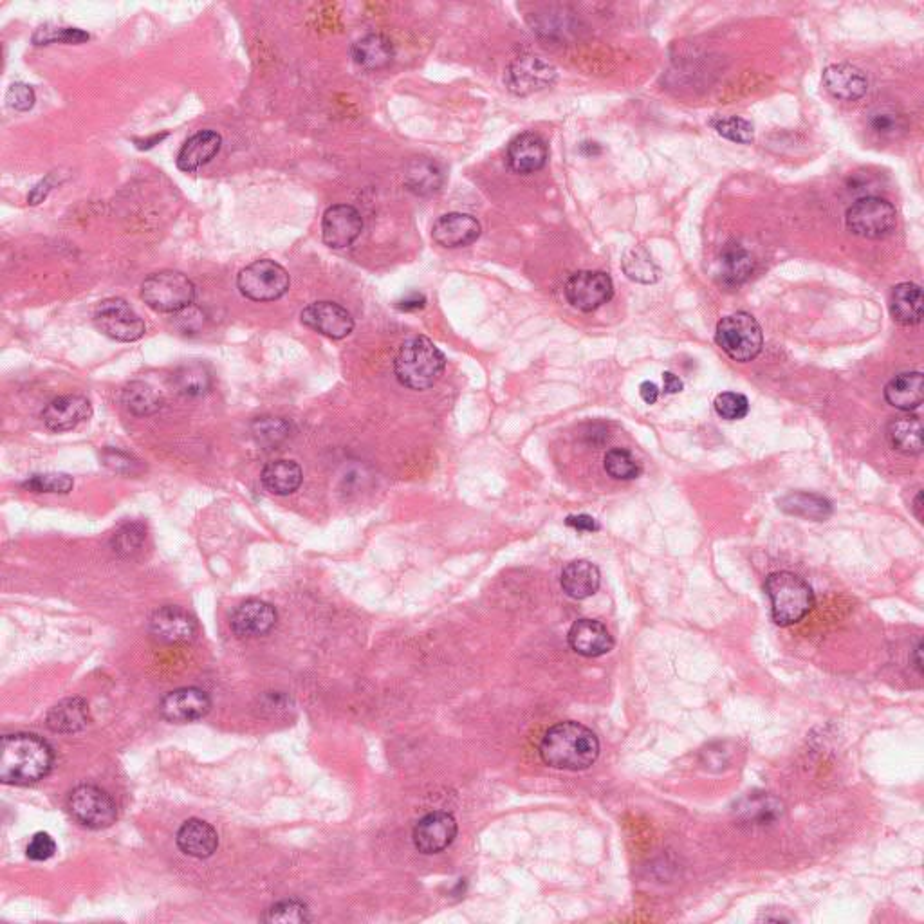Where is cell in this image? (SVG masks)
Listing matches in <instances>:
<instances>
[{
	"label": "cell",
	"instance_id": "obj_1",
	"mask_svg": "<svg viewBox=\"0 0 924 924\" xmlns=\"http://www.w3.org/2000/svg\"><path fill=\"white\" fill-rule=\"evenodd\" d=\"M538 751L553 769L585 771L600 757V740L580 722H560L546 731Z\"/></svg>",
	"mask_w": 924,
	"mask_h": 924
},
{
	"label": "cell",
	"instance_id": "obj_2",
	"mask_svg": "<svg viewBox=\"0 0 924 924\" xmlns=\"http://www.w3.org/2000/svg\"><path fill=\"white\" fill-rule=\"evenodd\" d=\"M53 760V749L37 735H6L0 748V780L11 786L37 784L49 775Z\"/></svg>",
	"mask_w": 924,
	"mask_h": 924
},
{
	"label": "cell",
	"instance_id": "obj_3",
	"mask_svg": "<svg viewBox=\"0 0 924 924\" xmlns=\"http://www.w3.org/2000/svg\"><path fill=\"white\" fill-rule=\"evenodd\" d=\"M446 369V358L441 349L426 336H414L401 345L394 372L403 387L426 390L434 387Z\"/></svg>",
	"mask_w": 924,
	"mask_h": 924
},
{
	"label": "cell",
	"instance_id": "obj_4",
	"mask_svg": "<svg viewBox=\"0 0 924 924\" xmlns=\"http://www.w3.org/2000/svg\"><path fill=\"white\" fill-rule=\"evenodd\" d=\"M764 591L771 600V618L780 627L800 623L813 610V589L798 574L787 571L769 574Z\"/></svg>",
	"mask_w": 924,
	"mask_h": 924
},
{
	"label": "cell",
	"instance_id": "obj_5",
	"mask_svg": "<svg viewBox=\"0 0 924 924\" xmlns=\"http://www.w3.org/2000/svg\"><path fill=\"white\" fill-rule=\"evenodd\" d=\"M141 300L156 313H183L194 304V282L183 273L172 269L152 273L141 284Z\"/></svg>",
	"mask_w": 924,
	"mask_h": 924
},
{
	"label": "cell",
	"instance_id": "obj_6",
	"mask_svg": "<svg viewBox=\"0 0 924 924\" xmlns=\"http://www.w3.org/2000/svg\"><path fill=\"white\" fill-rule=\"evenodd\" d=\"M715 342L731 360L748 363L762 352L764 333L755 316L739 311L724 316L717 324Z\"/></svg>",
	"mask_w": 924,
	"mask_h": 924
},
{
	"label": "cell",
	"instance_id": "obj_7",
	"mask_svg": "<svg viewBox=\"0 0 924 924\" xmlns=\"http://www.w3.org/2000/svg\"><path fill=\"white\" fill-rule=\"evenodd\" d=\"M289 286V273L275 260H255L250 266L241 269L237 277V287L241 295L253 302H275L286 295Z\"/></svg>",
	"mask_w": 924,
	"mask_h": 924
},
{
	"label": "cell",
	"instance_id": "obj_8",
	"mask_svg": "<svg viewBox=\"0 0 924 924\" xmlns=\"http://www.w3.org/2000/svg\"><path fill=\"white\" fill-rule=\"evenodd\" d=\"M845 224L847 230L863 239H883L896 228V208L887 199L863 197L847 210Z\"/></svg>",
	"mask_w": 924,
	"mask_h": 924
},
{
	"label": "cell",
	"instance_id": "obj_9",
	"mask_svg": "<svg viewBox=\"0 0 924 924\" xmlns=\"http://www.w3.org/2000/svg\"><path fill=\"white\" fill-rule=\"evenodd\" d=\"M67 809L76 822L93 831L111 827L118 818V809L107 791L96 786L74 787L67 798Z\"/></svg>",
	"mask_w": 924,
	"mask_h": 924
},
{
	"label": "cell",
	"instance_id": "obj_10",
	"mask_svg": "<svg viewBox=\"0 0 924 924\" xmlns=\"http://www.w3.org/2000/svg\"><path fill=\"white\" fill-rule=\"evenodd\" d=\"M94 325L100 333L116 342H138L147 333V325L141 316L123 298H107L96 305Z\"/></svg>",
	"mask_w": 924,
	"mask_h": 924
},
{
	"label": "cell",
	"instance_id": "obj_11",
	"mask_svg": "<svg viewBox=\"0 0 924 924\" xmlns=\"http://www.w3.org/2000/svg\"><path fill=\"white\" fill-rule=\"evenodd\" d=\"M555 80V65L535 55L518 56L508 65L504 74V84L509 93L515 96H529L544 91L555 84Z\"/></svg>",
	"mask_w": 924,
	"mask_h": 924
},
{
	"label": "cell",
	"instance_id": "obj_12",
	"mask_svg": "<svg viewBox=\"0 0 924 924\" xmlns=\"http://www.w3.org/2000/svg\"><path fill=\"white\" fill-rule=\"evenodd\" d=\"M614 296L612 278L605 271H578L565 284V298L574 309L592 313Z\"/></svg>",
	"mask_w": 924,
	"mask_h": 924
},
{
	"label": "cell",
	"instance_id": "obj_13",
	"mask_svg": "<svg viewBox=\"0 0 924 924\" xmlns=\"http://www.w3.org/2000/svg\"><path fill=\"white\" fill-rule=\"evenodd\" d=\"M300 320L307 329L331 340H342L354 331V318L351 313L343 305L331 300L307 305L300 315Z\"/></svg>",
	"mask_w": 924,
	"mask_h": 924
},
{
	"label": "cell",
	"instance_id": "obj_14",
	"mask_svg": "<svg viewBox=\"0 0 924 924\" xmlns=\"http://www.w3.org/2000/svg\"><path fill=\"white\" fill-rule=\"evenodd\" d=\"M363 231L361 213L351 204H334L322 219V239L333 250H345L358 241Z\"/></svg>",
	"mask_w": 924,
	"mask_h": 924
},
{
	"label": "cell",
	"instance_id": "obj_15",
	"mask_svg": "<svg viewBox=\"0 0 924 924\" xmlns=\"http://www.w3.org/2000/svg\"><path fill=\"white\" fill-rule=\"evenodd\" d=\"M150 636L163 645H188L197 636V621L181 607L167 605L150 618Z\"/></svg>",
	"mask_w": 924,
	"mask_h": 924
},
{
	"label": "cell",
	"instance_id": "obj_16",
	"mask_svg": "<svg viewBox=\"0 0 924 924\" xmlns=\"http://www.w3.org/2000/svg\"><path fill=\"white\" fill-rule=\"evenodd\" d=\"M277 609L262 600H248L241 603L231 614V630L237 638L255 639L266 636L277 625Z\"/></svg>",
	"mask_w": 924,
	"mask_h": 924
},
{
	"label": "cell",
	"instance_id": "obj_17",
	"mask_svg": "<svg viewBox=\"0 0 924 924\" xmlns=\"http://www.w3.org/2000/svg\"><path fill=\"white\" fill-rule=\"evenodd\" d=\"M212 701L210 695L201 688H179L168 692L161 703L159 712L168 722L185 724V722L199 721L210 712Z\"/></svg>",
	"mask_w": 924,
	"mask_h": 924
},
{
	"label": "cell",
	"instance_id": "obj_18",
	"mask_svg": "<svg viewBox=\"0 0 924 924\" xmlns=\"http://www.w3.org/2000/svg\"><path fill=\"white\" fill-rule=\"evenodd\" d=\"M457 836V822L452 814L430 813L414 827V845L423 854H437L448 849Z\"/></svg>",
	"mask_w": 924,
	"mask_h": 924
},
{
	"label": "cell",
	"instance_id": "obj_19",
	"mask_svg": "<svg viewBox=\"0 0 924 924\" xmlns=\"http://www.w3.org/2000/svg\"><path fill=\"white\" fill-rule=\"evenodd\" d=\"M481 233V222L468 213L459 212L446 213L439 217L432 228L434 241L448 250L470 246L477 242Z\"/></svg>",
	"mask_w": 924,
	"mask_h": 924
},
{
	"label": "cell",
	"instance_id": "obj_20",
	"mask_svg": "<svg viewBox=\"0 0 924 924\" xmlns=\"http://www.w3.org/2000/svg\"><path fill=\"white\" fill-rule=\"evenodd\" d=\"M93 416V405L85 396L71 394L56 398L44 408L42 421L51 432H69Z\"/></svg>",
	"mask_w": 924,
	"mask_h": 924
},
{
	"label": "cell",
	"instance_id": "obj_21",
	"mask_svg": "<svg viewBox=\"0 0 924 924\" xmlns=\"http://www.w3.org/2000/svg\"><path fill=\"white\" fill-rule=\"evenodd\" d=\"M549 150L542 136L535 132H524L509 143L508 165L513 172L529 176L546 167Z\"/></svg>",
	"mask_w": 924,
	"mask_h": 924
},
{
	"label": "cell",
	"instance_id": "obj_22",
	"mask_svg": "<svg viewBox=\"0 0 924 924\" xmlns=\"http://www.w3.org/2000/svg\"><path fill=\"white\" fill-rule=\"evenodd\" d=\"M569 647L573 648L578 656L583 657H601L609 654L614 648V639L610 636L609 629L598 620L574 621L573 627L567 634Z\"/></svg>",
	"mask_w": 924,
	"mask_h": 924
},
{
	"label": "cell",
	"instance_id": "obj_23",
	"mask_svg": "<svg viewBox=\"0 0 924 924\" xmlns=\"http://www.w3.org/2000/svg\"><path fill=\"white\" fill-rule=\"evenodd\" d=\"M823 87L841 102H856L869 91L865 73L851 64L829 65L823 71Z\"/></svg>",
	"mask_w": 924,
	"mask_h": 924
},
{
	"label": "cell",
	"instance_id": "obj_24",
	"mask_svg": "<svg viewBox=\"0 0 924 924\" xmlns=\"http://www.w3.org/2000/svg\"><path fill=\"white\" fill-rule=\"evenodd\" d=\"M222 138L215 130H201L192 138L185 141V145L177 154L176 165L185 174H194L199 168L208 165L219 152H221Z\"/></svg>",
	"mask_w": 924,
	"mask_h": 924
},
{
	"label": "cell",
	"instance_id": "obj_25",
	"mask_svg": "<svg viewBox=\"0 0 924 924\" xmlns=\"http://www.w3.org/2000/svg\"><path fill=\"white\" fill-rule=\"evenodd\" d=\"M177 847L190 858L204 860L213 856L219 847V836L210 823L192 818L177 831Z\"/></svg>",
	"mask_w": 924,
	"mask_h": 924
},
{
	"label": "cell",
	"instance_id": "obj_26",
	"mask_svg": "<svg viewBox=\"0 0 924 924\" xmlns=\"http://www.w3.org/2000/svg\"><path fill=\"white\" fill-rule=\"evenodd\" d=\"M600 569L589 560H574L567 564L560 576V585L573 600H587L600 589Z\"/></svg>",
	"mask_w": 924,
	"mask_h": 924
},
{
	"label": "cell",
	"instance_id": "obj_27",
	"mask_svg": "<svg viewBox=\"0 0 924 924\" xmlns=\"http://www.w3.org/2000/svg\"><path fill=\"white\" fill-rule=\"evenodd\" d=\"M885 399L890 407L912 412L924 401V379L921 372H903L890 379L885 387Z\"/></svg>",
	"mask_w": 924,
	"mask_h": 924
},
{
	"label": "cell",
	"instance_id": "obj_28",
	"mask_svg": "<svg viewBox=\"0 0 924 924\" xmlns=\"http://www.w3.org/2000/svg\"><path fill=\"white\" fill-rule=\"evenodd\" d=\"M352 60L367 71L385 69L394 62V44L390 38L379 33H370L367 37L356 40L351 47Z\"/></svg>",
	"mask_w": 924,
	"mask_h": 924
},
{
	"label": "cell",
	"instance_id": "obj_29",
	"mask_svg": "<svg viewBox=\"0 0 924 924\" xmlns=\"http://www.w3.org/2000/svg\"><path fill=\"white\" fill-rule=\"evenodd\" d=\"M260 481L269 493L278 495V497H286L302 486L304 473L298 462L277 459L264 466V470L260 473Z\"/></svg>",
	"mask_w": 924,
	"mask_h": 924
},
{
	"label": "cell",
	"instance_id": "obj_30",
	"mask_svg": "<svg viewBox=\"0 0 924 924\" xmlns=\"http://www.w3.org/2000/svg\"><path fill=\"white\" fill-rule=\"evenodd\" d=\"M47 728L55 733H78L91 724V713L84 699H65L53 706L46 717Z\"/></svg>",
	"mask_w": 924,
	"mask_h": 924
},
{
	"label": "cell",
	"instance_id": "obj_31",
	"mask_svg": "<svg viewBox=\"0 0 924 924\" xmlns=\"http://www.w3.org/2000/svg\"><path fill=\"white\" fill-rule=\"evenodd\" d=\"M890 315L901 325H917L923 320V289L912 282L894 287L890 296Z\"/></svg>",
	"mask_w": 924,
	"mask_h": 924
},
{
	"label": "cell",
	"instance_id": "obj_32",
	"mask_svg": "<svg viewBox=\"0 0 924 924\" xmlns=\"http://www.w3.org/2000/svg\"><path fill=\"white\" fill-rule=\"evenodd\" d=\"M887 441L897 452L919 455L923 452V425L917 416L894 417L887 426Z\"/></svg>",
	"mask_w": 924,
	"mask_h": 924
},
{
	"label": "cell",
	"instance_id": "obj_33",
	"mask_svg": "<svg viewBox=\"0 0 924 924\" xmlns=\"http://www.w3.org/2000/svg\"><path fill=\"white\" fill-rule=\"evenodd\" d=\"M755 269V260L744 246L730 242L722 250L719 259V278L724 286H740L746 282Z\"/></svg>",
	"mask_w": 924,
	"mask_h": 924
},
{
	"label": "cell",
	"instance_id": "obj_34",
	"mask_svg": "<svg viewBox=\"0 0 924 924\" xmlns=\"http://www.w3.org/2000/svg\"><path fill=\"white\" fill-rule=\"evenodd\" d=\"M444 174L434 159L416 158L408 163L405 170V185L412 194L432 195L441 190Z\"/></svg>",
	"mask_w": 924,
	"mask_h": 924
},
{
	"label": "cell",
	"instance_id": "obj_35",
	"mask_svg": "<svg viewBox=\"0 0 924 924\" xmlns=\"http://www.w3.org/2000/svg\"><path fill=\"white\" fill-rule=\"evenodd\" d=\"M778 506L787 515L807 518L814 522H823L832 515L831 500L825 499L822 495H816V493H807V491L789 493L784 499L778 500Z\"/></svg>",
	"mask_w": 924,
	"mask_h": 924
},
{
	"label": "cell",
	"instance_id": "obj_36",
	"mask_svg": "<svg viewBox=\"0 0 924 924\" xmlns=\"http://www.w3.org/2000/svg\"><path fill=\"white\" fill-rule=\"evenodd\" d=\"M123 407L129 410L132 416H154L163 408V398L158 390L145 381H132L121 394Z\"/></svg>",
	"mask_w": 924,
	"mask_h": 924
},
{
	"label": "cell",
	"instance_id": "obj_37",
	"mask_svg": "<svg viewBox=\"0 0 924 924\" xmlns=\"http://www.w3.org/2000/svg\"><path fill=\"white\" fill-rule=\"evenodd\" d=\"M174 385L177 392L188 396V398H197L206 394L212 387V376L208 369L201 363H190L177 370L174 376Z\"/></svg>",
	"mask_w": 924,
	"mask_h": 924
},
{
	"label": "cell",
	"instance_id": "obj_38",
	"mask_svg": "<svg viewBox=\"0 0 924 924\" xmlns=\"http://www.w3.org/2000/svg\"><path fill=\"white\" fill-rule=\"evenodd\" d=\"M623 271L630 280L639 282V284H654L661 273L656 262L650 257V253L641 246L627 251L625 260H623Z\"/></svg>",
	"mask_w": 924,
	"mask_h": 924
},
{
	"label": "cell",
	"instance_id": "obj_39",
	"mask_svg": "<svg viewBox=\"0 0 924 924\" xmlns=\"http://www.w3.org/2000/svg\"><path fill=\"white\" fill-rule=\"evenodd\" d=\"M603 468L614 481H634L641 475V464L625 448H612L603 459Z\"/></svg>",
	"mask_w": 924,
	"mask_h": 924
},
{
	"label": "cell",
	"instance_id": "obj_40",
	"mask_svg": "<svg viewBox=\"0 0 924 924\" xmlns=\"http://www.w3.org/2000/svg\"><path fill=\"white\" fill-rule=\"evenodd\" d=\"M746 820L762 823L773 822L782 814V805L771 796H749L739 807Z\"/></svg>",
	"mask_w": 924,
	"mask_h": 924
},
{
	"label": "cell",
	"instance_id": "obj_41",
	"mask_svg": "<svg viewBox=\"0 0 924 924\" xmlns=\"http://www.w3.org/2000/svg\"><path fill=\"white\" fill-rule=\"evenodd\" d=\"M74 481L67 473H37L31 475L22 488L31 493H60L65 495L73 490Z\"/></svg>",
	"mask_w": 924,
	"mask_h": 924
},
{
	"label": "cell",
	"instance_id": "obj_42",
	"mask_svg": "<svg viewBox=\"0 0 924 924\" xmlns=\"http://www.w3.org/2000/svg\"><path fill=\"white\" fill-rule=\"evenodd\" d=\"M251 432L255 435L257 443L277 446L289 437V425L282 417H259L253 421Z\"/></svg>",
	"mask_w": 924,
	"mask_h": 924
},
{
	"label": "cell",
	"instance_id": "obj_43",
	"mask_svg": "<svg viewBox=\"0 0 924 924\" xmlns=\"http://www.w3.org/2000/svg\"><path fill=\"white\" fill-rule=\"evenodd\" d=\"M145 538H147V533H145V526H143V524H139V522L125 524V526H121L120 529L114 533V538H112L114 551L121 556L136 555L139 549L143 547Z\"/></svg>",
	"mask_w": 924,
	"mask_h": 924
},
{
	"label": "cell",
	"instance_id": "obj_44",
	"mask_svg": "<svg viewBox=\"0 0 924 924\" xmlns=\"http://www.w3.org/2000/svg\"><path fill=\"white\" fill-rule=\"evenodd\" d=\"M712 127L717 130L719 136L730 139L733 143L749 145V143H753V139H755V129H753V125H751L748 120L740 118V116L713 120Z\"/></svg>",
	"mask_w": 924,
	"mask_h": 924
},
{
	"label": "cell",
	"instance_id": "obj_45",
	"mask_svg": "<svg viewBox=\"0 0 924 924\" xmlns=\"http://www.w3.org/2000/svg\"><path fill=\"white\" fill-rule=\"evenodd\" d=\"M266 923L302 924L311 921V915L304 903L300 901H282L271 906L262 917Z\"/></svg>",
	"mask_w": 924,
	"mask_h": 924
},
{
	"label": "cell",
	"instance_id": "obj_46",
	"mask_svg": "<svg viewBox=\"0 0 924 924\" xmlns=\"http://www.w3.org/2000/svg\"><path fill=\"white\" fill-rule=\"evenodd\" d=\"M89 40V33H85L78 28H51V26H42L35 31L33 35V44L37 46H49V44H84Z\"/></svg>",
	"mask_w": 924,
	"mask_h": 924
},
{
	"label": "cell",
	"instance_id": "obj_47",
	"mask_svg": "<svg viewBox=\"0 0 924 924\" xmlns=\"http://www.w3.org/2000/svg\"><path fill=\"white\" fill-rule=\"evenodd\" d=\"M713 407L717 416L726 421H739L749 414L748 398L739 392H722L713 401Z\"/></svg>",
	"mask_w": 924,
	"mask_h": 924
},
{
	"label": "cell",
	"instance_id": "obj_48",
	"mask_svg": "<svg viewBox=\"0 0 924 924\" xmlns=\"http://www.w3.org/2000/svg\"><path fill=\"white\" fill-rule=\"evenodd\" d=\"M869 125L872 132L881 138H892L903 127V120L897 112L890 111V109H879L870 114Z\"/></svg>",
	"mask_w": 924,
	"mask_h": 924
},
{
	"label": "cell",
	"instance_id": "obj_49",
	"mask_svg": "<svg viewBox=\"0 0 924 924\" xmlns=\"http://www.w3.org/2000/svg\"><path fill=\"white\" fill-rule=\"evenodd\" d=\"M35 102H37V94L33 91V87L28 84H17L11 85L6 93V103L8 107L17 112H28L35 107Z\"/></svg>",
	"mask_w": 924,
	"mask_h": 924
},
{
	"label": "cell",
	"instance_id": "obj_50",
	"mask_svg": "<svg viewBox=\"0 0 924 924\" xmlns=\"http://www.w3.org/2000/svg\"><path fill=\"white\" fill-rule=\"evenodd\" d=\"M28 858L33 861H46L53 858L56 843L47 832H37L28 845Z\"/></svg>",
	"mask_w": 924,
	"mask_h": 924
},
{
	"label": "cell",
	"instance_id": "obj_51",
	"mask_svg": "<svg viewBox=\"0 0 924 924\" xmlns=\"http://www.w3.org/2000/svg\"><path fill=\"white\" fill-rule=\"evenodd\" d=\"M565 524L573 527L576 531H582V533H594V531L600 529V524L591 515H571V517H567Z\"/></svg>",
	"mask_w": 924,
	"mask_h": 924
},
{
	"label": "cell",
	"instance_id": "obj_52",
	"mask_svg": "<svg viewBox=\"0 0 924 924\" xmlns=\"http://www.w3.org/2000/svg\"><path fill=\"white\" fill-rule=\"evenodd\" d=\"M51 190H53V176H47L46 179H42V181L31 190V194L28 195V203L31 204V206L44 203Z\"/></svg>",
	"mask_w": 924,
	"mask_h": 924
},
{
	"label": "cell",
	"instance_id": "obj_53",
	"mask_svg": "<svg viewBox=\"0 0 924 924\" xmlns=\"http://www.w3.org/2000/svg\"><path fill=\"white\" fill-rule=\"evenodd\" d=\"M105 464H107L109 468H112L114 472H120V464H125L129 472H132V466H134V462H132L129 455L120 452L105 453Z\"/></svg>",
	"mask_w": 924,
	"mask_h": 924
},
{
	"label": "cell",
	"instance_id": "obj_54",
	"mask_svg": "<svg viewBox=\"0 0 924 924\" xmlns=\"http://www.w3.org/2000/svg\"><path fill=\"white\" fill-rule=\"evenodd\" d=\"M425 304L426 298L421 293H410L403 300H399L398 309H401V311H417V309H423Z\"/></svg>",
	"mask_w": 924,
	"mask_h": 924
},
{
	"label": "cell",
	"instance_id": "obj_55",
	"mask_svg": "<svg viewBox=\"0 0 924 924\" xmlns=\"http://www.w3.org/2000/svg\"><path fill=\"white\" fill-rule=\"evenodd\" d=\"M639 396H641V399H643L647 405H654L657 399H659V389H657L656 383H652V381H643L641 387H639Z\"/></svg>",
	"mask_w": 924,
	"mask_h": 924
},
{
	"label": "cell",
	"instance_id": "obj_56",
	"mask_svg": "<svg viewBox=\"0 0 924 924\" xmlns=\"http://www.w3.org/2000/svg\"><path fill=\"white\" fill-rule=\"evenodd\" d=\"M666 394H679L683 390V381L675 376L674 372H663Z\"/></svg>",
	"mask_w": 924,
	"mask_h": 924
},
{
	"label": "cell",
	"instance_id": "obj_57",
	"mask_svg": "<svg viewBox=\"0 0 924 924\" xmlns=\"http://www.w3.org/2000/svg\"><path fill=\"white\" fill-rule=\"evenodd\" d=\"M914 666L919 674H923V643L919 641L914 650Z\"/></svg>",
	"mask_w": 924,
	"mask_h": 924
},
{
	"label": "cell",
	"instance_id": "obj_58",
	"mask_svg": "<svg viewBox=\"0 0 924 924\" xmlns=\"http://www.w3.org/2000/svg\"><path fill=\"white\" fill-rule=\"evenodd\" d=\"M914 515L917 517L919 522H923V491L917 493V497L914 500Z\"/></svg>",
	"mask_w": 924,
	"mask_h": 924
}]
</instances>
